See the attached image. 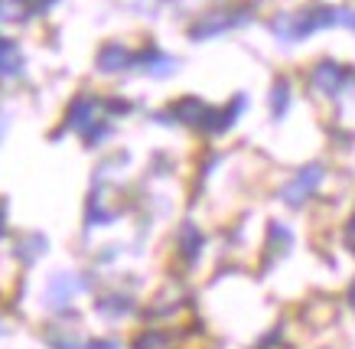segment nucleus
Segmentation results:
<instances>
[{
	"label": "nucleus",
	"instance_id": "1",
	"mask_svg": "<svg viewBox=\"0 0 355 349\" xmlns=\"http://www.w3.org/2000/svg\"><path fill=\"white\" fill-rule=\"evenodd\" d=\"M320 180H323V167L313 164V167H306V170H300V176H297L291 186H284V193H280V196H284L287 206L297 209V206H303V203L313 196V189L320 186Z\"/></svg>",
	"mask_w": 355,
	"mask_h": 349
},
{
	"label": "nucleus",
	"instance_id": "3",
	"mask_svg": "<svg viewBox=\"0 0 355 349\" xmlns=\"http://www.w3.org/2000/svg\"><path fill=\"white\" fill-rule=\"evenodd\" d=\"M82 287H88V281H82L76 274H55L53 281H49V304L53 307L69 304L76 297V291H82Z\"/></svg>",
	"mask_w": 355,
	"mask_h": 349
},
{
	"label": "nucleus",
	"instance_id": "5",
	"mask_svg": "<svg viewBox=\"0 0 355 349\" xmlns=\"http://www.w3.org/2000/svg\"><path fill=\"white\" fill-rule=\"evenodd\" d=\"M287 101H291V88L280 82V85L274 88V95H270V108H274V114H277V118L287 111Z\"/></svg>",
	"mask_w": 355,
	"mask_h": 349
},
{
	"label": "nucleus",
	"instance_id": "8",
	"mask_svg": "<svg viewBox=\"0 0 355 349\" xmlns=\"http://www.w3.org/2000/svg\"><path fill=\"white\" fill-rule=\"evenodd\" d=\"M349 304H352V310H355V281H352V291H349Z\"/></svg>",
	"mask_w": 355,
	"mask_h": 349
},
{
	"label": "nucleus",
	"instance_id": "2",
	"mask_svg": "<svg viewBox=\"0 0 355 349\" xmlns=\"http://www.w3.org/2000/svg\"><path fill=\"white\" fill-rule=\"evenodd\" d=\"M345 78H349V72L326 59V62H320L316 72H313V88H316V92H326V95H336V92H343Z\"/></svg>",
	"mask_w": 355,
	"mask_h": 349
},
{
	"label": "nucleus",
	"instance_id": "6",
	"mask_svg": "<svg viewBox=\"0 0 355 349\" xmlns=\"http://www.w3.org/2000/svg\"><path fill=\"white\" fill-rule=\"evenodd\" d=\"M349 248L355 251V216H352V222H349Z\"/></svg>",
	"mask_w": 355,
	"mask_h": 349
},
{
	"label": "nucleus",
	"instance_id": "7",
	"mask_svg": "<svg viewBox=\"0 0 355 349\" xmlns=\"http://www.w3.org/2000/svg\"><path fill=\"white\" fill-rule=\"evenodd\" d=\"M3 216H7V212H3V203H0V235L7 232V219H3Z\"/></svg>",
	"mask_w": 355,
	"mask_h": 349
},
{
	"label": "nucleus",
	"instance_id": "4",
	"mask_svg": "<svg viewBox=\"0 0 355 349\" xmlns=\"http://www.w3.org/2000/svg\"><path fill=\"white\" fill-rule=\"evenodd\" d=\"M0 72H3V76L20 72V56H17V49H13L10 43H0Z\"/></svg>",
	"mask_w": 355,
	"mask_h": 349
}]
</instances>
